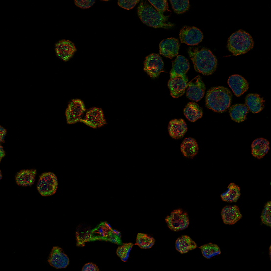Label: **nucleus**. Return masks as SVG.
I'll use <instances>...</instances> for the list:
<instances>
[{
  "label": "nucleus",
  "instance_id": "obj_1",
  "mask_svg": "<svg viewBox=\"0 0 271 271\" xmlns=\"http://www.w3.org/2000/svg\"><path fill=\"white\" fill-rule=\"evenodd\" d=\"M138 15L143 23L155 28L171 29L175 26L169 22V16L158 12L148 1H142L138 6Z\"/></svg>",
  "mask_w": 271,
  "mask_h": 271
},
{
  "label": "nucleus",
  "instance_id": "obj_2",
  "mask_svg": "<svg viewBox=\"0 0 271 271\" xmlns=\"http://www.w3.org/2000/svg\"><path fill=\"white\" fill-rule=\"evenodd\" d=\"M189 57L195 65L196 71L208 76L217 69V59L210 49L205 48H189Z\"/></svg>",
  "mask_w": 271,
  "mask_h": 271
},
{
  "label": "nucleus",
  "instance_id": "obj_3",
  "mask_svg": "<svg viewBox=\"0 0 271 271\" xmlns=\"http://www.w3.org/2000/svg\"><path fill=\"white\" fill-rule=\"evenodd\" d=\"M232 99L230 90L222 86L213 87L207 92L206 107L214 112L222 113L230 107Z\"/></svg>",
  "mask_w": 271,
  "mask_h": 271
},
{
  "label": "nucleus",
  "instance_id": "obj_4",
  "mask_svg": "<svg viewBox=\"0 0 271 271\" xmlns=\"http://www.w3.org/2000/svg\"><path fill=\"white\" fill-rule=\"evenodd\" d=\"M254 46L253 38L245 30H238L230 37L227 49L235 56L247 53Z\"/></svg>",
  "mask_w": 271,
  "mask_h": 271
},
{
  "label": "nucleus",
  "instance_id": "obj_5",
  "mask_svg": "<svg viewBox=\"0 0 271 271\" xmlns=\"http://www.w3.org/2000/svg\"><path fill=\"white\" fill-rule=\"evenodd\" d=\"M58 179L53 172H45L41 174L37 184V189L43 197H50L57 192Z\"/></svg>",
  "mask_w": 271,
  "mask_h": 271
},
{
  "label": "nucleus",
  "instance_id": "obj_6",
  "mask_svg": "<svg viewBox=\"0 0 271 271\" xmlns=\"http://www.w3.org/2000/svg\"><path fill=\"white\" fill-rule=\"evenodd\" d=\"M165 222L168 227L174 232L186 230L189 225L188 214L180 208L174 210L165 218Z\"/></svg>",
  "mask_w": 271,
  "mask_h": 271
},
{
  "label": "nucleus",
  "instance_id": "obj_7",
  "mask_svg": "<svg viewBox=\"0 0 271 271\" xmlns=\"http://www.w3.org/2000/svg\"><path fill=\"white\" fill-rule=\"evenodd\" d=\"M85 111H86V106L83 100L80 99L72 100L66 110L67 124H76L81 121Z\"/></svg>",
  "mask_w": 271,
  "mask_h": 271
},
{
  "label": "nucleus",
  "instance_id": "obj_8",
  "mask_svg": "<svg viewBox=\"0 0 271 271\" xmlns=\"http://www.w3.org/2000/svg\"><path fill=\"white\" fill-rule=\"evenodd\" d=\"M163 67L164 62L160 55L157 54L148 56L144 62V71L153 79L159 77L160 74L163 72Z\"/></svg>",
  "mask_w": 271,
  "mask_h": 271
},
{
  "label": "nucleus",
  "instance_id": "obj_9",
  "mask_svg": "<svg viewBox=\"0 0 271 271\" xmlns=\"http://www.w3.org/2000/svg\"><path fill=\"white\" fill-rule=\"evenodd\" d=\"M94 129L102 127L107 124L103 111L99 107H92L86 112L84 119L80 121Z\"/></svg>",
  "mask_w": 271,
  "mask_h": 271
},
{
  "label": "nucleus",
  "instance_id": "obj_10",
  "mask_svg": "<svg viewBox=\"0 0 271 271\" xmlns=\"http://www.w3.org/2000/svg\"><path fill=\"white\" fill-rule=\"evenodd\" d=\"M179 38L182 43L194 46L199 44L203 38L202 32L196 27H183L179 33Z\"/></svg>",
  "mask_w": 271,
  "mask_h": 271
},
{
  "label": "nucleus",
  "instance_id": "obj_11",
  "mask_svg": "<svg viewBox=\"0 0 271 271\" xmlns=\"http://www.w3.org/2000/svg\"><path fill=\"white\" fill-rule=\"evenodd\" d=\"M206 86L202 81L201 77H195L192 81L188 83L187 88V96L190 100L198 102L204 96Z\"/></svg>",
  "mask_w": 271,
  "mask_h": 271
},
{
  "label": "nucleus",
  "instance_id": "obj_12",
  "mask_svg": "<svg viewBox=\"0 0 271 271\" xmlns=\"http://www.w3.org/2000/svg\"><path fill=\"white\" fill-rule=\"evenodd\" d=\"M55 53L64 62H68L76 52L74 43L69 40H61L55 44Z\"/></svg>",
  "mask_w": 271,
  "mask_h": 271
},
{
  "label": "nucleus",
  "instance_id": "obj_13",
  "mask_svg": "<svg viewBox=\"0 0 271 271\" xmlns=\"http://www.w3.org/2000/svg\"><path fill=\"white\" fill-rule=\"evenodd\" d=\"M48 261L49 265L57 269H65L70 264V259L59 246H53Z\"/></svg>",
  "mask_w": 271,
  "mask_h": 271
},
{
  "label": "nucleus",
  "instance_id": "obj_14",
  "mask_svg": "<svg viewBox=\"0 0 271 271\" xmlns=\"http://www.w3.org/2000/svg\"><path fill=\"white\" fill-rule=\"evenodd\" d=\"M188 86V78L186 76H176L171 77L168 81V88L171 91V96L173 98L181 97L185 93Z\"/></svg>",
  "mask_w": 271,
  "mask_h": 271
},
{
  "label": "nucleus",
  "instance_id": "obj_15",
  "mask_svg": "<svg viewBox=\"0 0 271 271\" xmlns=\"http://www.w3.org/2000/svg\"><path fill=\"white\" fill-rule=\"evenodd\" d=\"M179 46V41L176 38H168L160 43V54L170 59L177 57Z\"/></svg>",
  "mask_w": 271,
  "mask_h": 271
},
{
  "label": "nucleus",
  "instance_id": "obj_16",
  "mask_svg": "<svg viewBox=\"0 0 271 271\" xmlns=\"http://www.w3.org/2000/svg\"><path fill=\"white\" fill-rule=\"evenodd\" d=\"M228 85L237 97H240L248 91V83L240 75H232L228 79Z\"/></svg>",
  "mask_w": 271,
  "mask_h": 271
},
{
  "label": "nucleus",
  "instance_id": "obj_17",
  "mask_svg": "<svg viewBox=\"0 0 271 271\" xmlns=\"http://www.w3.org/2000/svg\"><path fill=\"white\" fill-rule=\"evenodd\" d=\"M222 221L226 224H235L242 219V215L237 206H227L224 207L221 212Z\"/></svg>",
  "mask_w": 271,
  "mask_h": 271
},
{
  "label": "nucleus",
  "instance_id": "obj_18",
  "mask_svg": "<svg viewBox=\"0 0 271 271\" xmlns=\"http://www.w3.org/2000/svg\"><path fill=\"white\" fill-rule=\"evenodd\" d=\"M187 125L184 120H171L168 125V132L172 139H179L185 135L187 131Z\"/></svg>",
  "mask_w": 271,
  "mask_h": 271
},
{
  "label": "nucleus",
  "instance_id": "obj_19",
  "mask_svg": "<svg viewBox=\"0 0 271 271\" xmlns=\"http://www.w3.org/2000/svg\"><path fill=\"white\" fill-rule=\"evenodd\" d=\"M36 170H22L16 174V183L21 187H31L36 181Z\"/></svg>",
  "mask_w": 271,
  "mask_h": 271
},
{
  "label": "nucleus",
  "instance_id": "obj_20",
  "mask_svg": "<svg viewBox=\"0 0 271 271\" xmlns=\"http://www.w3.org/2000/svg\"><path fill=\"white\" fill-rule=\"evenodd\" d=\"M269 149L270 147L269 141L262 138L256 139L251 144V154L257 159L264 158L269 152Z\"/></svg>",
  "mask_w": 271,
  "mask_h": 271
},
{
  "label": "nucleus",
  "instance_id": "obj_21",
  "mask_svg": "<svg viewBox=\"0 0 271 271\" xmlns=\"http://www.w3.org/2000/svg\"><path fill=\"white\" fill-rule=\"evenodd\" d=\"M189 70V62L182 55L177 56L173 62L172 68L171 71V77L186 76Z\"/></svg>",
  "mask_w": 271,
  "mask_h": 271
},
{
  "label": "nucleus",
  "instance_id": "obj_22",
  "mask_svg": "<svg viewBox=\"0 0 271 271\" xmlns=\"http://www.w3.org/2000/svg\"><path fill=\"white\" fill-rule=\"evenodd\" d=\"M180 149L184 157L192 159L198 153V146L195 139L187 138L181 144Z\"/></svg>",
  "mask_w": 271,
  "mask_h": 271
},
{
  "label": "nucleus",
  "instance_id": "obj_23",
  "mask_svg": "<svg viewBox=\"0 0 271 271\" xmlns=\"http://www.w3.org/2000/svg\"><path fill=\"white\" fill-rule=\"evenodd\" d=\"M176 249L182 254L188 253L197 248V243L188 235H182L177 239L175 243Z\"/></svg>",
  "mask_w": 271,
  "mask_h": 271
},
{
  "label": "nucleus",
  "instance_id": "obj_24",
  "mask_svg": "<svg viewBox=\"0 0 271 271\" xmlns=\"http://www.w3.org/2000/svg\"><path fill=\"white\" fill-rule=\"evenodd\" d=\"M264 99L259 94H248L246 98V105L252 113L262 111L264 108Z\"/></svg>",
  "mask_w": 271,
  "mask_h": 271
},
{
  "label": "nucleus",
  "instance_id": "obj_25",
  "mask_svg": "<svg viewBox=\"0 0 271 271\" xmlns=\"http://www.w3.org/2000/svg\"><path fill=\"white\" fill-rule=\"evenodd\" d=\"M184 116L192 123H195L203 116V110L195 102H189L184 109Z\"/></svg>",
  "mask_w": 271,
  "mask_h": 271
},
{
  "label": "nucleus",
  "instance_id": "obj_26",
  "mask_svg": "<svg viewBox=\"0 0 271 271\" xmlns=\"http://www.w3.org/2000/svg\"><path fill=\"white\" fill-rule=\"evenodd\" d=\"M248 112V109L246 105L237 104L230 107L229 113L233 121L237 123H241L246 120Z\"/></svg>",
  "mask_w": 271,
  "mask_h": 271
},
{
  "label": "nucleus",
  "instance_id": "obj_27",
  "mask_svg": "<svg viewBox=\"0 0 271 271\" xmlns=\"http://www.w3.org/2000/svg\"><path fill=\"white\" fill-rule=\"evenodd\" d=\"M241 195L240 188L235 183H230L227 187V191L221 195V199L228 203H235L240 198Z\"/></svg>",
  "mask_w": 271,
  "mask_h": 271
},
{
  "label": "nucleus",
  "instance_id": "obj_28",
  "mask_svg": "<svg viewBox=\"0 0 271 271\" xmlns=\"http://www.w3.org/2000/svg\"><path fill=\"white\" fill-rule=\"evenodd\" d=\"M94 234L91 232L89 227H86L85 225L78 227L76 231L77 246H84L86 242L93 240Z\"/></svg>",
  "mask_w": 271,
  "mask_h": 271
},
{
  "label": "nucleus",
  "instance_id": "obj_29",
  "mask_svg": "<svg viewBox=\"0 0 271 271\" xmlns=\"http://www.w3.org/2000/svg\"><path fill=\"white\" fill-rule=\"evenodd\" d=\"M202 254L206 259H210L221 254V250L217 245L209 243L200 246Z\"/></svg>",
  "mask_w": 271,
  "mask_h": 271
},
{
  "label": "nucleus",
  "instance_id": "obj_30",
  "mask_svg": "<svg viewBox=\"0 0 271 271\" xmlns=\"http://www.w3.org/2000/svg\"><path fill=\"white\" fill-rule=\"evenodd\" d=\"M155 243V239L146 234L139 233L136 237V245L142 249H149L153 247Z\"/></svg>",
  "mask_w": 271,
  "mask_h": 271
},
{
  "label": "nucleus",
  "instance_id": "obj_31",
  "mask_svg": "<svg viewBox=\"0 0 271 271\" xmlns=\"http://www.w3.org/2000/svg\"><path fill=\"white\" fill-rule=\"evenodd\" d=\"M112 230V228L110 224L107 222H102L93 232L98 235L97 240L102 239V240H107Z\"/></svg>",
  "mask_w": 271,
  "mask_h": 271
},
{
  "label": "nucleus",
  "instance_id": "obj_32",
  "mask_svg": "<svg viewBox=\"0 0 271 271\" xmlns=\"http://www.w3.org/2000/svg\"><path fill=\"white\" fill-rule=\"evenodd\" d=\"M133 246H134V244L132 243L123 244L117 249V255L123 262H126L129 259L130 253L132 250Z\"/></svg>",
  "mask_w": 271,
  "mask_h": 271
},
{
  "label": "nucleus",
  "instance_id": "obj_33",
  "mask_svg": "<svg viewBox=\"0 0 271 271\" xmlns=\"http://www.w3.org/2000/svg\"><path fill=\"white\" fill-rule=\"evenodd\" d=\"M172 6L174 12L178 14H184L189 10V1L188 0H179V1H171Z\"/></svg>",
  "mask_w": 271,
  "mask_h": 271
},
{
  "label": "nucleus",
  "instance_id": "obj_34",
  "mask_svg": "<svg viewBox=\"0 0 271 271\" xmlns=\"http://www.w3.org/2000/svg\"><path fill=\"white\" fill-rule=\"evenodd\" d=\"M148 2L163 15H164L165 12H171L168 8V1L166 0H162V1L160 0H149Z\"/></svg>",
  "mask_w": 271,
  "mask_h": 271
},
{
  "label": "nucleus",
  "instance_id": "obj_35",
  "mask_svg": "<svg viewBox=\"0 0 271 271\" xmlns=\"http://www.w3.org/2000/svg\"><path fill=\"white\" fill-rule=\"evenodd\" d=\"M261 221L263 224H266L268 227H271V202L269 201L266 203L262 214L261 216Z\"/></svg>",
  "mask_w": 271,
  "mask_h": 271
},
{
  "label": "nucleus",
  "instance_id": "obj_36",
  "mask_svg": "<svg viewBox=\"0 0 271 271\" xmlns=\"http://www.w3.org/2000/svg\"><path fill=\"white\" fill-rule=\"evenodd\" d=\"M139 2H140V1H139V0H121V1H118V5L120 7L123 8V9L130 10Z\"/></svg>",
  "mask_w": 271,
  "mask_h": 271
},
{
  "label": "nucleus",
  "instance_id": "obj_37",
  "mask_svg": "<svg viewBox=\"0 0 271 271\" xmlns=\"http://www.w3.org/2000/svg\"><path fill=\"white\" fill-rule=\"evenodd\" d=\"M107 241L113 242L116 245H122L121 233L120 231L112 229L110 235H109Z\"/></svg>",
  "mask_w": 271,
  "mask_h": 271
},
{
  "label": "nucleus",
  "instance_id": "obj_38",
  "mask_svg": "<svg viewBox=\"0 0 271 271\" xmlns=\"http://www.w3.org/2000/svg\"><path fill=\"white\" fill-rule=\"evenodd\" d=\"M96 2L94 0H75V4L81 9H89Z\"/></svg>",
  "mask_w": 271,
  "mask_h": 271
},
{
  "label": "nucleus",
  "instance_id": "obj_39",
  "mask_svg": "<svg viewBox=\"0 0 271 271\" xmlns=\"http://www.w3.org/2000/svg\"><path fill=\"white\" fill-rule=\"evenodd\" d=\"M99 270L100 269L98 266L93 263H88L82 268V271H99Z\"/></svg>",
  "mask_w": 271,
  "mask_h": 271
},
{
  "label": "nucleus",
  "instance_id": "obj_40",
  "mask_svg": "<svg viewBox=\"0 0 271 271\" xmlns=\"http://www.w3.org/2000/svg\"><path fill=\"white\" fill-rule=\"evenodd\" d=\"M6 135V130L4 129L2 126H0V142L1 143L4 142V139H5Z\"/></svg>",
  "mask_w": 271,
  "mask_h": 271
},
{
  "label": "nucleus",
  "instance_id": "obj_41",
  "mask_svg": "<svg viewBox=\"0 0 271 271\" xmlns=\"http://www.w3.org/2000/svg\"><path fill=\"white\" fill-rule=\"evenodd\" d=\"M5 155L6 153L4 152L2 146H0V161H1V160L3 159V158H4Z\"/></svg>",
  "mask_w": 271,
  "mask_h": 271
}]
</instances>
